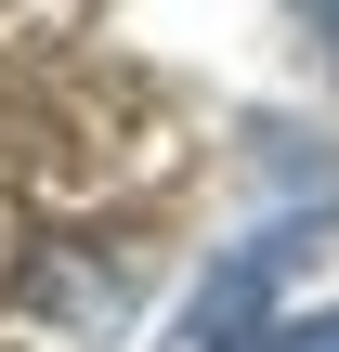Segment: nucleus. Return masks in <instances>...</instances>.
Returning a JSON list of instances; mask_svg holds the SVG:
<instances>
[{"mask_svg": "<svg viewBox=\"0 0 339 352\" xmlns=\"http://www.w3.org/2000/svg\"><path fill=\"white\" fill-rule=\"evenodd\" d=\"M287 261H300V222L248 235V248H235V261H222V274H209V287L183 300V352H222V340H248V327H261V300L287 287Z\"/></svg>", "mask_w": 339, "mask_h": 352, "instance_id": "obj_1", "label": "nucleus"}, {"mask_svg": "<svg viewBox=\"0 0 339 352\" xmlns=\"http://www.w3.org/2000/svg\"><path fill=\"white\" fill-rule=\"evenodd\" d=\"M39 300H65L78 327H118L131 314V261H78L65 248V261H39Z\"/></svg>", "mask_w": 339, "mask_h": 352, "instance_id": "obj_2", "label": "nucleus"}, {"mask_svg": "<svg viewBox=\"0 0 339 352\" xmlns=\"http://www.w3.org/2000/svg\"><path fill=\"white\" fill-rule=\"evenodd\" d=\"M222 352H339V314H274V327H248Z\"/></svg>", "mask_w": 339, "mask_h": 352, "instance_id": "obj_3", "label": "nucleus"}, {"mask_svg": "<svg viewBox=\"0 0 339 352\" xmlns=\"http://www.w3.org/2000/svg\"><path fill=\"white\" fill-rule=\"evenodd\" d=\"M300 26H327V65H339V0H300Z\"/></svg>", "mask_w": 339, "mask_h": 352, "instance_id": "obj_4", "label": "nucleus"}]
</instances>
